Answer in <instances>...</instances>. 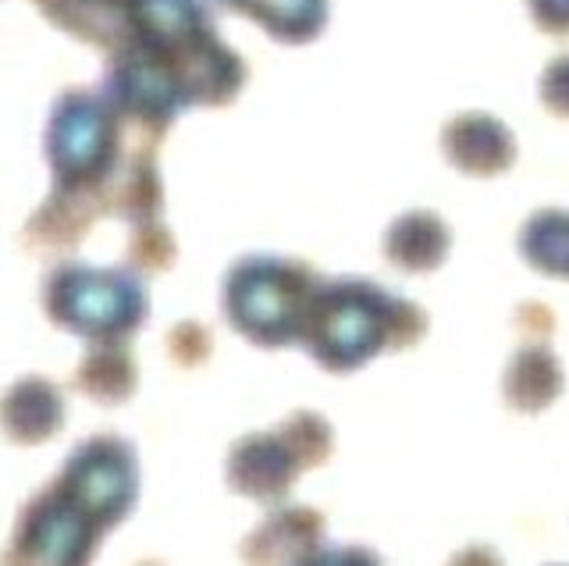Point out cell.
<instances>
[{
    "instance_id": "cell-1",
    "label": "cell",
    "mask_w": 569,
    "mask_h": 566,
    "mask_svg": "<svg viewBox=\"0 0 569 566\" xmlns=\"http://www.w3.org/2000/svg\"><path fill=\"white\" fill-rule=\"evenodd\" d=\"M445 150L462 171L488 175L512 161V139L488 115H462L456 126L445 132Z\"/></svg>"
},
{
    "instance_id": "cell-2",
    "label": "cell",
    "mask_w": 569,
    "mask_h": 566,
    "mask_svg": "<svg viewBox=\"0 0 569 566\" xmlns=\"http://www.w3.org/2000/svg\"><path fill=\"white\" fill-rule=\"evenodd\" d=\"M541 90H545V103L551 111L569 115V58L566 61H551Z\"/></svg>"
}]
</instances>
